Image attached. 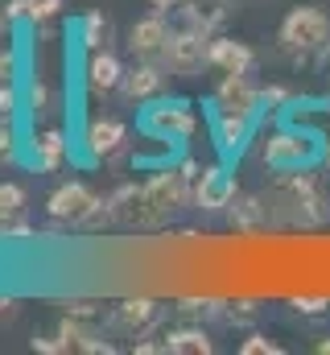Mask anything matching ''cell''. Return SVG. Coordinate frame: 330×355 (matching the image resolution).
Wrapping results in <instances>:
<instances>
[{
	"instance_id": "cell-37",
	"label": "cell",
	"mask_w": 330,
	"mask_h": 355,
	"mask_svg": "<svg viewBox=\"0 0 330 355\" xmlns=\"http://www.w3.org/2000/svg\"><path fill=\"white\" fill-rule=\"evenodd\" d=\"M322 166L330 170V132H327V153H322Z\"/></svg>"
},
{
	"instance_id": "cell-11",
	"label": "cell",
	"mask_w": 330,
	"mask_h": 355,
	"mask_svg": "<svg viewBox=\"0 0 330 355\" xmlns=\"http://www.w3.org/2000/svg\"><path fill=\"white\" fill-rule=\"evenodd\" d=\"M82 145H87V157H91V162H112V157H120L124 145H128V124L116 120V116H99V120L87 124Z\"/></svg>"
},
{
	"instance_id": "cell-13",
	"label": "cell",
	"mask_w": 330,
	"mask_h": 355,
	"mask_svg": "<svg viewBox=\"0 0 330 355\" xmlns=\"http://www.w3.org/2000/svg\"><path fill=\"white\" fill-rule=\"evenodd\" d=\"M169 21H165V12H149V17H141L132 29H128V50H132V58H145V62H162V50L165 42H169Z\"/></svg>"
},
{
	"instance_id": "cell-3",
	"label": "cell",
	"mask_w": 330,
	"mask_h": 355,
	"mask_svg": "<svg viewBox=\"0 0 330 355\" xmlns=\"http://www.w3.org/2000/svg\"><path fill=\"white\" fill-rule=\"evenodd\" d=\"M322 153H327V132H318L314 124H306L297 116H285L268 132V141L260 149V162L272 174H297V170H318Z\"/></svg>"
},
{
	"instance_id": "cell-28",
	"label": "cell",
	"mask_w": 330,
	"mask_h": 355,
	"mask_svg": "<svg viewBox=\"0 0 330 355\" xmlns=\"http://www.w3.org/2000/svg\"><path fill=\"white\" fill-rule=\"evenodd\" d=\"M17 116V83H0V120Z\"/></svg>"
},
{
	"instance_id": "cell-15",
	"label": "cell",
	"mask_w": 330,
	"mask_h": 355,
	"mask_svg": "<svg viewBox=\"0 0 330 355\" xmlns=\"http://www.w3.org/2000/svg\"><path fill=\"white\" fill-rule=\"evenodd\" d=\"M165 71L162 62H145V58H137V67H128L124 71V83H120V95L128 99V103H149V99H157L165 91Z\"/></svg>"
},
{
	"instance_id": "cell-38",
	"label": "cell",
	"mask_w": 330,
	"mask_h": 355,
	"mask_svg": "<svg viewBox=\"0 0 330 355\" xmlns=\"http://www.w3.org/2000/svg\"><path fill=\"white\" fill-rule=\"evenodd\" d=\"M318 352H322V355H330V339H322V343H318Z\"/></svg>"
},
{
	"instance_id": "cell-22",
	"label": "cell",
	"mask_w": 330,
	"mask_h": 355,
	"mask_svg": "<svg viewBox=\"0 0 330 355\" xmlns=\"http://www.w3.org/2000/svg\"><path fill=\"white\" fill-rule=\"evenodd\" d=\"M25 211H29V194H25V186H21V182H0V227L21 223Z\"/></svg>"
},
{
	"instance_id": "cell-36",
	"label": "cell",
	"mask_w": 330,
	"mask_h": 355,
	"mask_svg": "<svg viewBox=\"0 0 330 355\" xmlns=\"http://www.w3.org/2000/svg\"><path fill=\"white\" fill-rule=\"evenodd\" d=\"M8 25H12V21H8V17H4V8H0V42H4V33H8Z\"/></svg>"
},
{
	"instance_id": "cell-6",
	"label": "cell",
	"mask_w": 330,
	"mask_h": 355,
	"mask_svg": "<svg viewBox=\"0 0 330 355\" xmlns=\"http://www.w3.org/2000/svg\"><path fill=\"white\" fill-rule=\"evenodd\" d=\"M103 198L87 186V182H62L50 198H46V215L58 227H91V219L99 215Z\"/></svg>"
},
{
	"instance_id": "cell-26",
	"label": "cell",
	"mask_w": 330,
	"mask_h": 355,
	"mask_svg": "<svg viewBox=\"0 0 330 355\" xmlns=\"http://www.w3.org/2000/svg\"><path fill=\"white\" fill-rule=\"evenodd\" d=\"M240 352L244 355H281V347L272 339H264V335H248L244 343H240Z\"/></svg>"
},
{
	"instance_id": "cell-2",
	"label": "cell",
	"mask_w": 330,
	"mask_h": 355,
	"mask_svg": "<svg viewBox=\"0 0 330 355\" xmlns=\"http://www.w3.org/2000/svg\"><path fill=\"white\" fill-rule=\"evenodd\" d=\"M264 211L268 223L277 227H327L330 223V194L322 190V182L314 178V170H297V174H281L264 194Z\"/></svg>"
},
{
	"instance_id": "cell-29",
	"label": "cell",
	"mask_w": 330,
	"mask_h": 355,
	"mask_svg": "<svg viewBox=\"0 0 330 355\" xmlns=\"http://www.w3.org/2000/svg\"><path fill=\"white\" fill-rule=\"evenodd\" d=\"M29 4H33V0H4L0 8H4V17H8L12 25H21V21H29Z\"/></svg>"
},
{
	"instance_id": "cell-34",
	"label": "cell",
	"mask_w": 330,
	"mask_h": 355,
	"mask_svg": "<svg viewBox=\"0 0 330 355\" xmlns=\"http://www.w3.org/2000/svg\"><path fill=\"white\" fill-rule=\"evenodd\" d=\"M149 4H153L157 12H177V8H182L186 0H149Z\"/></svg>"
},
{
	"instance_id": "cell-35",
	"label": "cell",
	"mask_w": 330,
	"mask_h": 355,
	"mask_svg": "<svg viewBox=\"0 0 330 355\" xmlns=\"http://www.w3.org/2000/svg\"><path fill=\"white\" fill-rule=\"evenodd\" d=\"M12 314H17V297L4 293V297H0V318H12Z\"/></svg>"
},
{
	"instance_id": "cell-23",
	"label": "cell",
	"mask_w": 330,
	"mask_h": 355,
	"mask_svg": "<svg viewBox=\"0 0 330 355\" xmlns=\"http://www.w3.org/2000/svg\"><path fill=\"white\" fill-rule=\"evenodd\" d=\"M62 12V0H33L29 4V25H46Z\"/></svg>"
},
{
	"instance_id": "cell-9",
	"label": "cell",
	"mask_w": 330,
	"mask_h": 355,
	"mask_svg": "<svg viewBox=\"0 0 330 355\" xmlns=\"http://www.w3.org/2000/svg\"><path fill=\"white\" fill-rule=\"evenodd\" d=\"M240 186L232 174V162H219V166H202V174L194 182V207L198 211H227L236 202Z\"/></svg>"
},
{
	"instance_id": "cell-39",
	"label": "cell",
	"mask_w": 330,
	"mask_h": 355,
	"mask_svg": "<svg viewBox=\"0 0 330 355\" xmlns=\"http://www.w3.org/2000/svg\"><path fill=\"white\" fill-rule=\"evenodd\" d=\"M202 4H211V0H202Z\"/></svg>"
},
{
	"instance_id": "cell-18",
	"label": "cell",
	"mask_w": 330,
	"mask_h": 355,
	"mask_svg": "<svg viewBox=\"0 0 330 355\" xmlns=\"http://www.w3.org/2000/svg\"><path fill=\"white\" fill-rule=\"evenodd\" d=\"M29 145H33V166L46 170V174L62 170V162H67V153H71V145H67V137H62L58 128H42Z\"/></svg>"
},
{
	"instance_id": "cell-24",
	"label": "cell",
	"mask_w": 330,
	"mask_h": 355,
	"mask_svg": "<svg viewBox=\"0 0 330 355\" xmlns=\"http://www.w3.org/2000/svg\"><path fill=\"white\" fill-rule=\"evenodd\" d=\"M17 162V132H12V120H0V166H12Z\"/></svg>"
},
{
	"instance_id": "cell-1",
	"label": "cell",
	"mask_w": 330,
	"mask_h": 355,
	"mask_svg": "<svg viewBox=\"0 0 330 355\" xmlns=\"http://www.w3.org/2000/svg\"><path fill=\"white\" fill-rule=\"evenodd\" d=\"M186 202H194V182L186 178L182 162H177V166L165 162L162 170L149 174L145 182H124V186H116V190L103 198L99 215L91 219V227L116 223V227H128V232H153V227L169 223Z\"/></svg>"
},
{
	"instance_id": "cell-14",
	"label": "cell",
	"mask_w": 330,
	"mask_h": 355,
	"mask_svg": "<svg viewBox=\"0 0 330 355\" xmlns=\"http://www.w3.org/2000/svg\"><path fill=\"white\" fill-rule=\"evenodd\" d=\"M207 67H215V71H223V75H252V67H256V50L240 42V37H211L207 42Z\"/></svg>"
},
{
	"instance_id": "cell-30",
	"label": "cell",
	"mask_w": 330,
	"mask_h": 355,
	"mask_svg": "<svg viewBox=\"0 0 330 355\" xmlns=\"http://www.w3.org/2000/svg\"><path fill=\"white\" fill-rule=\"evenodd\" d=\"M327 306H330V297H302V293L293 297V310L297 314H322Z\"/></svg>"
},
{
	"instance_id": "cell-16",
	"label": "cell",
	"mask_w": 330,
	"mask_h": 355,
	"mask_svg": "<svg viewBox=\"0 0 330 355\" xmlns=\"http://www.w3.org/2000/svg\"><path fill=\"white\" fill-rule=\"evenodd\" d=\"M124 62L112 54V50H91L87 54V67H82V83L91 95H112V91H120L124 83Z\"/></svg>"
},
{
	"instance_id": "cell-21",
	"label": "cell",
	"mask_w": 330,
	"mask_h": 355,
	"mask_svg": "<svg viewBox=\"0 0 330 355\" xmlns=\"http://www.w3.org/2000/svg\"><path fill=\"white\" fill-rule=\"evenodd\" d=\"M165 352H173V355H211L215 343H211V335H207L202 327H173V331L165 335Z\"/></svg>"
},
{
	"instance_id": "cell-17",
	"label": "cell",
	"mask_w": 330,
	"mask_h": 355,
	"mask_svg": "<svg viewBox=\"0 0 330 355\" xmlns=\"http://www.w3.org/2000/svg\"><path fill=\"white\" fill-rule=\"evenodd\" d=\"M58 335H62L67 352H82V355H112V352H116V347H112V343L91 327V318H71V314H62Z\"/></svg>"
},
{
	"instance_id": "cell-20",
	"label": "cell",
	"mask_w": 330,
	"mask_h": 355,
	"mask_svg": "<svg viewBox=\"0 0 330 355\" xmlns=\"http://www.w3.org/2000/svg\"><path fill=\"white\" fill-rule=\"evenodd\" d=\"M227 211H232V227L240 236H252V232L268 227V211H264V198L260 194H236V202Z\"/></svg>"
},
{
	"instance_id": "cell-27",
	"label": "cell",
	"mask_w": 330,
	"mask_h": 355,
	"mask_svg": "<svg viewBox=\"0 0 330 355\" xmlns=\"http://www.w3.org/2000/svg\"><path fill=\"white\" fill-rule=\"evenodd\" d=\"M33 352L42 355H67V343H62V335L54 331V335H33Z\"/></svg>"
},
{
	"instance_id": "cell-40",
	"label": "cell",
	"mask_w": 330,
	"mask_h": 355,
	"mask_svg": "<svg viewBox=\"0 0 330 355\" xmlns=\"http://www.w3.org/2000/svg\"><path fill=\"white\" fill-rule=\"evenodd\" d=\"M0 4H4V0H0Z\"/></svg>"
},
{
	"instance_id": "cell-7",
	"label": "cell",
	"mask_w": 330,
	"mask_h": 355,
	"mask_svg": "<svg viewBox=\"0 0 330 355\" xmlns=\"http://www.w3.org/2000/svg\"><path fill=\"white\" fill-rule=\"evenodd\" d=\"M162 67L177 79H194L202 67H207V37L186 29V25H173L169 29V42L162 50Z\"/></svg>"
},
{
	"instance_id": "cell-31",
	"label": "cell",
	"mask_w": 330,
	"mask_h": 355,
	"mask_svg": "<svg viewBox=\"0 0 330 355\" xmlns=\"http://www.w3.org/2000/svg\"><path fill=\"white\" fill-rule=\"evenodd\" d=\"M62 314H71V318H91V322H95V318H99V306H95V302H67Z\"/></svg>"
},
{
	"instance_id": "cell-19",
	"label": "cell",
	"mask_w": 330,
	"mask_h": 355,
	"mask_svg": "<svg viewBox=\"0 0 330 355\" xmlns=\"http://www.w3.org/2000/svg\"><path fill=\"white\" fill-rule=\"evenodd\" d=\"M112 42H116V25H112V17L107 12H99V8H91V12H82L79 17V46L91 54V50H112Z\"/></svg>"
},
{
	"instance_id": "cell-25",
	"label": "cell",
	"mask_w": 330,
	"mask_h": 355,
	"mask_svg": "<svg viewBox=\"0 0 330 355\" xmlns=\"http://www.w3.org/2000/svg\"><path fill=\"white\" fill-rule=\"evenodd\" d=\"M17 75H21V58L12 46H4L0 50V83H17Z\"/></svg>"
},
{
	"instance_id": "cell-12",
	"label": "cell",
	"mask_w": 330,
	"mask_h": 355,
	"mask_svg": "<svg viewBox=\"0 0 330 355\" xmlns=\"http://www.w3.org/2000/svg\"><path fill=\"white\" fill-rule=\"evenodd\" d=\"M157 322H162V306L153 297H128V302L112 306V314H107V327L120 335H132V339L149 335Z\"/></svg>"
},
{
	"instance_id": "cell-8",
	"label": "cell",
	"mask_w": 330,
	"mask_h": 355,
	"mask_svg": "<svg viewBox=\"0 0 330 355\" xmlns=\"http://www.w3.org/2000/svg\"><path fill=\"white\" fill-rule=\"evenodd\" d=\"M260 128V116H240V112H215L211 107V137H215V149L223 162H236L248 149V141L256 137Z\"/></svg>"
},
{
	"instance_id": "cell-5",
	"label": "cell",
	"mask_w": 330,
	"mask_h": 355,
	"mask_svg": "<svg viewBox=\"0 0 330 355\" xmlns=\"http://www.w3.org/2000/svg\"><path fill=\"white\" fill-rule=\"evenodd\" d=\"M198 120H194V107L186 99H149V107L141 112V132L149 141H162V145H186L194 137Z\"/></svg>"
},
{
	"instance_id": "cell-10",
	"label": "cell",
	"mask_w": 330,
	"mask_h": 355,
	"mask_svg": "<svg viewBox=\"0 0 330 355\" xmlns=\"http://www.w3.org/2000/svg\"><path fill=\"white\" fill-rule=\"evenodd\" d=\"M215 112H240V116H260L264 120V103H260V87L252 83V75H223V83L211 95Z\"/></svg>"
},
{
	"instance_id": "cell-32",
	"label": "cell",
	"mask_w": 330,
	"mask_h": 355,
	"mask_svg": "<svg viewBox=\"0 0 330 355\" xmlns=\"http://www.w3.org/2000/svg\"><path fill=\"white\" fill-rule=\"evenodd\" d=\"M29 236H33L29 219H21V223H8V227H0V240H29Z\"/></svg>"
},
{
	"instance_id": "cell-33",
	"label": "cell",
	"mask_w": 330,
	"mask_h": 355,
	"mask_svg": "<svg viewBox=\"0 0 330 355\" xmlns=\"http://www.w3.org/2000/svg\"><path fill=\"white\" fill-rule=\"evenodd\" d=\"M33 112H50V91H46V83H33Z\"/></svg>"
},
{
	"instance_id": "cell-4",
	"label": "cell",
	"mask_w": 330,
	"mask_h": 355,
	"mask_svg": "<svg viewBox=\"0 0 330 355\" xmlns=\"http://www.w3.org/2000/svg\"><path fill=\"white\" fill-rule=\"evenodd\" d=\"M277 46L297 67H318L330 54V17L318 4H297L277 25Z\"/></svg>"
}]
</instances>
